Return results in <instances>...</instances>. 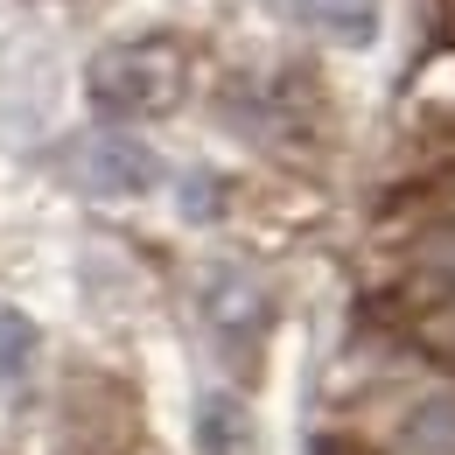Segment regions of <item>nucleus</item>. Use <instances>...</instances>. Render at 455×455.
I'll return each instance as SVG.
<instances>
[{"label": "nucleus", "mask_w": 455, "mask_h": 455, "mask_svg": "<svg viewBox=\"0 0 455 455\" xmlns=\"http://www.w3.org/2000/svg\"><path fill=\"white\" fill-rule=\"evenodd\" d=\"M204 315L218 323V330H259V315H267V294L252 274H238V267H218L211 281H204Z\"/></svg>", "instance_id": "7ed1b4c3"}, {"label": "nucleus", "mask_w": 455, "mask_h": 455, "mask_svg": "<svg viewBox=\"0 0 455 455\" xmlns=\"http://www.w3.org/2000/svg\"><path fill=\"white\" fill-rule=\"evenodd\" d=\"M70 169H77V182H84L92 196H106V204L148 196V189L162 182V162H155V148H148L140 133H92Z\"/></svg>", "instance_id": "f03ea898"}, {"label": "nucleus", "mask_w": 455, "mask_h": 455, "mask_svg": "<svg viewBox=\"0 0 455 455\" xmlns=\"http://www.w3.org/2000/svg\"><path fill=\"white\" fill-rule=\"evenodd\" d=\"M28 364H36V323H28L21 308H0V393L21 386Z\"/></svg>", "instance_id": "423d86ee"}, {"label": "nucleus", "mask_w": 455, "mask_h": 455, "mask_svg": "<svg viewBox=\"0 0 455 455\" xmlns=\"http://www.w3.org/2000/svg\"><path fill=\"white\" fill-rule=\"evenodd\" d=\"M399 455H455V393H427L399 420Z\"/></svg>", "instance_id": "20e7f679"}, {"label": "nucleus", "mask_w": 455, "mask_h": 455, "mask_svg": "<svg viewBox=\"0 0 455 455\" xmlns=\"http://www.w3.org/2000/svg\"><path fill=\"white\" fill-rule=\"evenodd\" d=\"M182 43L169 36H133V43H113L84 63V99L106 119H162L182 99Z\"/></svg>", "instance_id": "f257e3e1"}, {"label": "nucleus", "mask_w": 455, "mask_h": 455, "mask_svg": "<svg viewBox=\"0 0 455 455\" xmlns=\"http://www.w3.org/2000/svg\"><path fill=\"white\" fill-rule=\"evenodd\" d=\"M308 14L323 21V36H337L350 50L379 36V0H308Z\"/></svg>", "instance_id": "39448f33"}, {"label": "nucleus", "mask_w": 455, "mask_h": 455, "mask_svg": "<svg viewBox=\"0 0 455 455\" xmlns=\"http://www.w3.org/2000/svg\"><path fill=\"white\" fill-rule=\"evenodd\" d=\"M420 267H427L435 281H449V287H455V225L420 231Z\"/></svg>", "instance_id": "0eeeda50"}]
</instances>
